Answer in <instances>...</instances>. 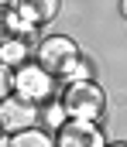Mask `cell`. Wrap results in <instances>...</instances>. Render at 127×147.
Returning a JSON list of instances; mask_svg holds the SVG:
<instances>
[{"label": "cell", "mask_w": 127, "mask_h": 147, "mask_svg": "<svg viewBox=\"0 0 127 147\" xmlns=\"http://www.w3.org/2000/svg\"><path fill=\"white\" fill-rule=\"evenodd\" d=\"M58 7H62V0H21V3H17V10H21L35 28L52 24V21L58 17Z\"/></svg>", "instance_id": "cell-7"}, {"label": "cell", "mask_w": 127, "mask_h": 147, "mask_svg": "<svg viewBox=\"0 0 127 147\" xmlns=\"http://www.w3.org/2000/svg\"><path fill=\"white\" fill-rule=\"evenodd\" d=\"M31 55H35V48L28 45V38L10 34V38H3V41H0V65H7V69H14V72H17L21 65L35 62Z\"/></svg>", "instance_id": "cell-6"}, {"label": "cell", "mask_w": 127, "mask_h": 147, "mask_svg": "<svg viewBox=\"0 0 127 147\" xmlns=\"http://www.w3.org/2000/svg\"><path fill=\"white\" fill-rule=\"evenodd\" d=\"M7 96H14V69L0 65V103H3Z\"/></svg>", "instance_id": "cell-11"}, {"label": "cell", "mask_w": 127, "mask_h": 147, "mask_svg": "<svg viewBox=\"0 0 127 147\" xmlns=\"http://www.w3.org/2000/svg\"><path fill=\"white\" fill-rule=\"evenodd\" d=\"M38 116H41V106L21 99V96H7L0 103V123L7 134H21V130H31L38 127Z\"/></svg>", "instance_id": "cell-5"}, {"label": "cell", "mask_w": 127, "mask_h": 147, "mask_svg": "<svg viewBox=\"0 0 127 147\" xmlns=\"http://www.w3.org/2000/svg\"><path fill=\"white\" fill-rule=\"evenodd\" d=\"M107 147H127V144H107Z\"/></svg>", "instance_id": "cell-16"}, {"label": "cell", "mask_w": 127, "mask_h": 147, "mask_svg": "<svg viewBox=\"0 0 127 147\" xmlns=\"http://www.w3.org/2000/svg\"><path fill=\"white\" fill-rule=\"evenodd\" d=\"M65 120H69V113H65V106H62V99L55 96L52 103H45V106H41L38 127H41V130H48V134H58V130L65 127Z\"/></svg>", "instance_id": "cell-8"}, {"label": "cell", "mask_w": 127, "mask_h": 147, "mask_svg": "<svg viewBox=\"0 0 127 147\" xmlns=\"http://www.w3.org/2000/svg\"><path fill=\"white\" fill-rule=\"evenodd\" d=\"M21 0H0V7H17Z\"/></svg>", "instance_id": "cell-13"}, {"label": "cell", "mask_w": 127, "mask_h": 147, "mask_svg": "<svg viewBox=\"0 0 127 147\" xmlns=\"http://www.w3.org/2000/svg\"><path fill=\"white\" fill-rule=\"evenodd\" d=\"M10 38V21H7V7H0V41Z\"/></svg>", "instance_id": "cell-12"}, {"label": "cell", "mask_w": 127, "mask_h": 147, "mask_svg": "<svg viewBox=\"0 0 127 147\" xmlns=\"http://www.w3.org/2000/svg\"><path fill=\"white\" fill-rule=\"evenodd\" d=\"M10 147H55V134H48L41 127H31V130H21V134H7Z\"/></svg>", "instance_id": "cell-9"}, {"label": "cell", "mask_w": 127, "mask_h": 147, "mask_svg": "<svg viewBox=\"0 0 127 147\" xmlns=\"http://www.w3.org/2000/svg\"><path fill=\"white\" fill-rule=\"evenodd\" d=\"M3 137H7V130H3V123H0V140H3Z\"/></svg>", "instance_id": "cell-15"}, {"label": "cell", "mask_w": 127, "mask_h": 147, "mask_svg": "<svg viewBox=\"0 0 127 147\" xmlns=\"http://www.w3.org/2000/svg\"><path fill=\"white\" fill-rule=\"evenodd\" d=\"M89 79H96V69H93V62L83 55V58H79V62L69 69V75L62 79V86H65V82H89Z\"/></svg>", "instance_id": "cell-10"}, {"label": "cell", "mask_w": 127, "mask_h": 147, "mask_svg": "<svg viewBox=\"0 0 127 147\" xmlns=\"http://www.w3.org/2000/svg\"><path fill=\"white\" fill-rule=\"evenodd\" d=\"M14 96L35 103V106H45L55 99V75L48 72L38 62H28L14 72Z\"/></svg>", "instance_id": "cell-3"}, {"label": "cell", "mask_w": 127, "mask_h": 147, "mask_svg": "<svg viewBox=\"0 0 127 147\" xmlns=\"http://www.w3.org/2000/svg\"><path fill=\"white\" fill-rule=\"evenodd\" d=\"M120 14H124V17H127V0H120Z\"/></svg>", "instance_id": "cell-14"}, {"label": "cell", "mask_w": 127, "mask_h": 147, "mask_svg": "<svg viewBox=\"0 0 127 147\" xmlns=\"http://www.w3.org/2000/svg\"><path fill=\"white\" fill-rule=\"evenodd\" d=\"M79 58H83L79 45H76L72 38H65V34H48V38H41L38 48H35V62L45 65L55 79H65L69 69H72Z\"/></svg>", "instance_id": "cell-2"}, {"label": "cell", "mask_w": 127, "mask_h": 147, "mask_svg": "<svg viewBox=\"0 0 127 147\" xmlns=\"http://www.w3.org/2000/svg\"><path fill=\"white\" fill-rule=\"evenodd\" d=\"M55 147H107V134L96 120H65L55 134Z\"/></svg>", "instance_id": "cell-4"}, {"label": "cell", "mask_w": 127, "mask_h": 147, "mask_svg": "<svg viewBox=\"0 0 127 147\" xmlns=\"http://www.w3.org/2000/svg\"><path fill=\"white\" fill-rule=\"evenodd\" d=\"M58 99H62L65 113H69V120H96L100 123L103 113H107V92L100 89L96 79H89V82H65Z\"/></svg>", "instance_id": "cell-1"}]
</instances>
